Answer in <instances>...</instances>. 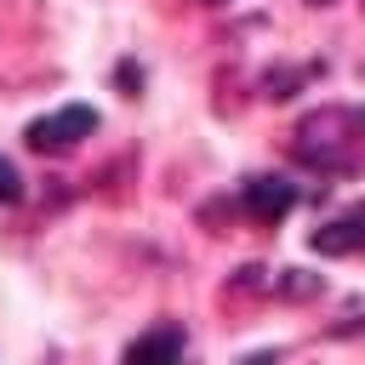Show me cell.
<instances>
[{
  "instance_id": "7",
  "label": "cell",
  "mask_w": 365,
  "mask_h": 365,
  "mask_svg": "<svg viewBox=\"0 0 365 365\" xmlns=\"http://www.w3.org/2000/svg\"><path fill=\"white\" fill-rule=\"evenodd\" d=\"M308 74H314V68H291V74H268V80H262V97H274V103H279V97H291V91H297V86H302Z\"/></svg>"
},
{
  "instance_id": "9",
  "label": "cell",
  "mask_w": 365,
  "mask_h": 365,
  "mask_svg": "<svg viewBox=\"0 0 365 365\" xmlns=\"http://www.w3.org/2000/svg\"><path fill=\"white\" fill-rule=\"evenodd\" d=\"M17 200H23V171L0 154V205H17Z\"/></svg>"
},
{
  "instance_id": "4",
  "label": "cell",
  "mask_w": 365,
  "mask_h": 365,
  "mask_svg": "<svg viewBox=\"0 0 365 365\" xmlns=\"http://www.w3.org/2000/svg\"><path fill=\"white\" fill-rule=\"evenodd\" d=\"M291 205H297V182H285V177H245V188H240V211L262 228L291 217Z\"/></svg>"
},
{
  "instance_id": "8",
  "label": "cell",
  "mask_w": 365,
  "mask_h": 365,
  "mask_svg": "<svg viewBox=\"0 0 365 365\" xmlns=\"http://www.w3.org/2000/svg\"><path fill=\"white\" fill-rule=\"evenodd\" d=\"M314 291H319L314 274H302V268H279V297H314Z\"/></svg>"
},
{
  "instance_id": "5",
  "label": "cell",
  "mask_w": 365,
  "mask_h": 365,
  "mask_svg": "<svg viewBox=\"0 0 365 365\" xmlns=\"http://www.w3.org/2000/svg\"><path fill=\"white\" fill-rule=\"evenodd\" d=\"M182 354H188V336H182V325H154V331H143V336H131V342H125V359H131V365L182 359Z\"/></svg>"
},
{
  "instance_id": "12",
  "label": "cell",
  "mask_w": 365,
  "mask_h": 365,
  "mask_svg": "<svg viewBox=\"0 0 365 365\" xmlns=\"http://www.w3.org/2000/svg\"><path fill=\"white\" fill-rule=\"evenodd\" d=\"M302 6H331V0H302Z\"/></svg>"
},
{
  "instance_id": "1",
  "label": "cell",
  "mask_w": 365,
  "mask_h": 365,
  "mask_svg": "<svg viewBox=\"0 0 365 365\" xmlns=\"http://www.w3.org/2000/svg\"><path fill=\"white\" fill-rule=\"evenodd\" d=\"M291 160L319 177H365V103H325L291 125Z\"/></svg>"
},
{
  "instance_id": "3",
  "label": "cell",
  "mask_w": 365,
  "mask_h": 365,
  "mask_svg": "<svg viewBox=\"0 0 365 365\" xmlns=\"http://www.w3.org/2000/svg\"><path fill=\"white\" fill-rule=\"evenodd\" d=\"M308 245H314L319 257H365V200H354V205H342L336 217H325V222L308 234Z\"/></svg>"
},
{
  "instance_id": "2",
  "label": "cell",
  "mask_w": 365,
  "mask_h": 365,
  "mask_svg": "<svg viewBox=\"0 0 365 365\" xmlns=\"http://www.w3.org/2000/svg\"><path fill=\"white\" fill-rule=\"evenodd\" d=\"M91 131H97V108H86V103H68V108H57V114H40V120H29L23 143H29L34 154H68V148H80Z\"/></svg>"
},
{
  "instance_id": "6",
  "label": "cell",
  "mask_w": 365,
  "mask_h": 365,
  "mask_svg": "<svg viewBox=\"0 0 365 365\" xmlns=\"http://www.w3.org/2000/svg\"><path fill=\"white\" fill-rule=\"evenodd\" d=\"M234 297H268V291H279V274H268L262 262H251V268H240V279L228 285Z\"/></svg>"
},
{
  "instance_id": "11",
  "label": "cell",
  "mask_w": 365,
  "mask_h": 365,
  "mask_svg": "<svg viewBox=\"0 0 365 365\" xmlns=\"http://www.w3.org/2000/svg\"><path fill=\"white\" fill-rule=\"evenodd\" d=\"M200 6H228V0H200Z\"/></svg>"
},
{
  "instance_id": "10",
  "label": "cell",
  "mask_w": 365,
  "mask_h": 365,
  "mask_svg": "<svg viewBox=\"0 0 365 365\" xmlns=\"http://www.w3.org/2000/svg\"><path fill=\"white\" fill-rule=\"evenodd\" d=\"M120 86H125V97H137V86H143V68H137V63H120Z\"/></svg>"
}]
</instances>
